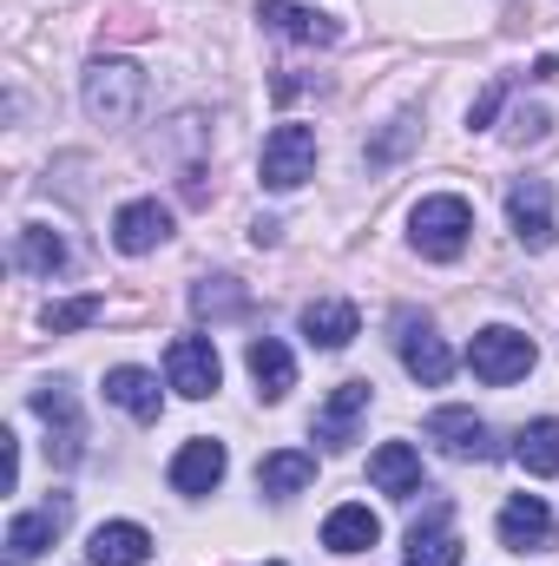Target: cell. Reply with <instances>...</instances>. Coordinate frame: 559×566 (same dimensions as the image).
I'll use <instances>...</instances> for the list:
<instances>
[{
	"label": "cell",
	"mask_w": 559,
	"mask_h": 566,
	"mask_svg": "<svg viewBox=\"0 0 559 566\" xmlns=\"http://www.w3.org/2000/svg\"><path fill=\"white\" fill-rule=\"evenodd\" d=\"M191 310H198V316H244L251 296H244L238 277H204L198 290H191Z\"/></svg>",
	"instance_id": "obj_26"
},
{
	"label": "cell",
	"mask_w": 559,
	"mask_h": 566,
	"mask_svg": "<svg viewBox=\"0 0 559 566\" xmlns=\"http://www.w3.org/2000/svg\"><path fill=\"white\" fill-rule=\"evenodd\" d=\"M66 514H73V501H66V494H53V501H46V507H33V514H13V527H7V554H13V566L33 560V554H46V547L60 541Z\"/></svg>",
	"instance_id": "obj_13"
},
{
	"label": "cell",
	"mask_w": 559,
	"mask_h": 566,
	"mask_svg": "<svg viewBox=\"0 0 559 566\" xmlns=\"http://www.w3.org/2000/svg\"><path fill=\"white\" fill-rule=\"evenodd\" d=\"M356 329H362V316H356V303H342V296H316V303L303 310V336H309L316 349H349Z\"/></svg>",
	"instance_id": "obj_18"
},
{
	"label": "cell",
	"mask_w": 559,
	"mask_h": 566,
	"mask_svg": "<svg viewBox=\"0 0 559 566\" xmlns=\"http://www.w3.org/2000/svg\"><path fill=\"white\" fill-rule=\"evenodd\" d=\"M106 402H119L133 422H158V409H165L158 376H145V369H113L106 376Z\"/></svg>",
	"instance_id": "obj_24"
},
{
	"label": "cell",
	"mask_w": 559,
	"mask_h": 566,
	"mask_svg": "<svg viewBox=\"0 0 559 566\" xmlns=\"http://www.w3.org/2000/svg\"><path fill=\"white\" fill-rule=\"evenodd\" d=\"M13 264H20V271H33V277H60V271L73 264V251H66V238H60V231L27 224V231L13 238Z\"/></svg>",
	"instance_id": "obj_21"
},
{
	"label": "cell",
	"mask_w": 559,
	"mask_h": 566,
	"mask_svg": "<svg viewBox=\"0 0 559 566\" xmlns=\"http://www.w3.org/2000/svg\"><path fill=\"white\" fill-rule=\"evenodd\" d=\"M165 238H171V211H165L158 198H133V205H119V218H113V244H119L126 258L158 251Z\"/></svg>",
	"instance_id": "obj_11"
},
{
	"label": "cell",
	"mask_w": 559,
	"mask_h": 566,
	"mask_svg": "<svg viewBox=\"0 0 559 566\" xmlns=\"http://www.w3.org/2000/svg\"><path fill=\"white\" fill-rule=\"evenodd\" d=\"M395 349H402V369L415 376L421 389H441V382L454 376V349L434 336V323L415 316V310H402V316H395Z\"/></svg>",
	"instance_id": "obj_4"
},
{
	"label": "cell",
	"mask_w": 559,
	"mask_h": 566,
	"mask_svg": "<svg viewBox=\"0 0 559 566\" xmlns=\"http://www.w3.org/2000/svg\"><path fill=\"white\" fill-rule=\"evenodd\" d=\"M369 396H376L369 382H342V389H336V396L316 409V441H329V448H349V441H356V422L369 416Z\"/></svg>",
	"instance_id": "obj_16"
},
{
	"label": "cell",
	"mask_w": 559,
	"mask_h": 566,
	"mask_svg": "<svg viewBox=\"0 0 559 566\" xmlns=\"http://www.w3.org/2000/svg\"><path fill=\"white\" fill-rule=\"evenodd\" d=\"M402 566H461V541L447 534V501H428V514L409 527Z\"/></svg>",
	"instance_id": "obj_15"
},
{
	"label": "cell",
	"mask_w": 559,
	"mask_h": 566,
	"mask_svg": "<svg viewBox=\"0 0 559 566\" xmlns=\"http://www.w3.org/2000/svg\"><path fill=\"white\" fill-rule=\"evenodd\" d=\"M547 126H553V119L534 106V113H520V119H514V139H547Z\"/></svg>",
	"instance_id": "obj_30"
},
{
	"label": "cell",
	"mask_w": 559,
	"mask_h": 566,
	"mask_svg": "<svg viewBox=\"0 0 559 566\" xmlns=\"http://www.w3.org/2000/svg\"><path fill=\"white\" fill-rule=\"evenodd\" d=\"M534 336H520V329H507V323H494V329H481L474 343H467V369L487 382V389H507V382H520L527 369H534Z\"/></svg>",
	"instance_id": "obj_3"
},
{
	"label": "cell",
	"mask_w": 559,
	"mask_h": 566,
	"mask_svg": "<svg viewBox=\"0 0 559 566\" xmlns=\"http://www.w3.org/2000/svg\"><path fill=\"white\" fill-rule=\"evenodd\" d=\"M507 218H514V238L527 244V251H547L553 244V191L540 185V178H520L514 191H507Z\"/></svg>",
	"instance_id": "obj_9"
},
{
	"label": "cell",
	"mask_w": 559,
	"mask_h": 566,
	"mask_svg": "<svg viewBox=\"0 0 559 566\" xmlns=\"http://www.w3.org/2000/svg\"><path fill=\"white\" fill-rule=\"evenodd\" d=\"M257 20H264L277 40H289V46H336V40H342V27H336L329 13L296 7V0H264V7H257Z\"/></svg>",
	"instance_id": "obj_8"
},
{
	"label": "cell",
	"mask_w": 559,
	"mask_h": 566,
	"mask_svg": "<svg viewBox=\"0 0 559 566\" xmlns=\"http://www.w3.org/2000/svg\"><path fill=\"white\" fill-rule=\"evenodd\" d=\"M106 316V303L99 296H66V303H46V329L53 336H73V329H86V323H99Z\"/></svg>",
	"instance_id": "obj_27"
},
{
	"label": "cell",
	"mask_w": 559,
	"mask_h": 566,
	"mask_svg": "<svg viewBox=\"0 0 559 566\" xmlns=\"http://www.w3.org/2000/svg\"><path fill=\"white\" fill-rule=\"evenodd\" d=\"M376 541H382V521H376L369 507H356V501L323 521V547H329V554H369Z\"/></svg>",
	"instance_id": "obj_22"
},
{
	"label": "cell",
	"mask_w": 559,
	"mask_h": 566,
	"mask_svg": "<svg viewBox=\"0 0 559 566\" xmlns=\"http://www.w3.org/2000/svg\"><path fill=\"white\" fill-rule=\"evenodd\" d=\"M257 171H264L271 191H296V185L316 171V133H309V126H277V133L264 139Z\"/></svg>",
	"instance_id": "obj_6"
},
{
	"label": "cell",
	"mask_w": 559,
	"mask_h": 566,
	"mask_svg": "<svg viewBox=\"0 0 559 566\" xmlns=\"http://www.w3.org/2000/svg\"><path fill=\"white\" fill-rule=\"evenodd\" d=\"M467 231H474V205L454 198V191H434V198H421L415 211H409V238H415L421 258H434V264L461 258L467 251Z\"/></svg>",
	"instance_id": "obj_1"
},
{
	"label": "cell",
	"mask_w": 559,
	"mask_h": 566,
	"mask_svg": "<svg viewBox=\"0 0 559 566\" xmlns=\"http://www.w3.org/2000/svg\"><path fill=\"white\" fill-rule=\"evenodd\" d=\"M500 547H507V554H540V547H553V514H547L540 494H514V501L500 507Z\"/></svg>",
	"instance_id": "obj_10"
},
{
	"label": "cell",
	"mask_w": 559,
	"mask_h": 566,
	"mask_svg": "<svg viewBox=\"0 0 559 566\" xmlns=\"http://www.w3.org/2000/svg\"><path fill=\"white\" fill-rule=\"evenodd\" d=\"M514 461L527 468V474H559V422H527L514 434Z\"/></svg>",
	"instance_id": "obj_25"
},
{
	"label": "cell",
	"mask_w": 559,
	"mask_h": 566,
	"mask_svg": "<svg viewBox=\"0 0 559 566\" xmlns=\"http://www.w3.org/2000/svg\"><path fill=\"white\" fill-rule=\"evenodd\" d=\"M369 481H376L382 494L409 501V494H421V454L409 441H382V448L369 454Z\"/></svg>",
	"instance_id": "obj_20"
},
{
	"label": "cell",
	"mask_w": 559,
	"mask_h": 566,
	"mask_svg": "<svg viewBox=\"0 0 559 566\" xmlns=\"http://www.w3.org/2000/svg\"><path fill=\"white\" fill-rule=\"evenodd\" d=\"M428 441H434L441 454H454V461H481V454H494L487 422H481L474 409H434V416H428Z\"/></svg>",
	"instance_id": "obj_14"
},
{
	"label": "cell",
	"mask_w": 559,
	"mask_h": 566,
	"mask_svg": "<svg viewBox=\"0 0 559 566\" xmlns=\"http://www.w3.org/2000/svg\"><path fill=\"white\" fill-rule=\"evenodd\" d=\"M244 363H251V382H257L264 402H283V396L296 389V363H289V349H283L277 336H251Z\"/></svg>",
	"instance_id": "obj_19"
},
{
	"label": "cell",
	"mask_w": 559,
	"mask_h": 566,
	"mask_svg": "<svg viewBox=\"0 0 559 566\" xmlns=\"http://www.w3.org/2000/svg\"><path fill=\"white\" fill-rule=\"evenodd\" d=\"M27 402H33V416H40V422H46V434H53V441H46V454H53L60 468H73V461L86 454V422H80L73 389H66V382H40Z\"/></svg>",
	"instance_id": "obj_5"
},
{
	"label": "cell",
	"mask_w": 559,
	"mask_h": 566,
	"mask_svg": "<svg viewBox=\"0 0 559 566\" xmlns=\"http://www.w3.org/2000/svg\"><path fill=\"white\" fill-rule=\"evenodd\" d=\"M309 481H316V454H303V448H277V454H264V461H257V488H264V494H277V501L303 494Z\"/></svg>",
	"instance_id": "obj_23"
},
{
	"label": "cell",
	"mask_w": 559,
	"mask_h": 566,
	"mask_svg": "<svg viewBox=\"0 0 559 566\" xmlns=\"http://www.w3.org/2000/svg\"><path fill=\"white\" fill-rule=\"evenodd\" d=\"M80 99H86V113H93L99 126H133L139 106H145V73L133 60H93Z\"/></svg>",
	"instance_id": "obj_2"
},
{
	"label": "cell",
	"mask_w": 559,
	"mask_h": 566,
	"mask_svg": "<svg viewBox=\"0 0 559 566\" xmlns=\"http://www.w3.org/2000/svg\"><path fill=\"white\" fill-rule=\"evenodd\" d=\"M500 99H507V80H494V86H487V93L474 99V113H467V126H487V119L500 113Z\"/></svg>",
	"instance_id": "obj_29"
},
{
	"label": "cell",
	"mask_w": 559,
	"mask_h": 566,
	"mask_svg": "<svg viewBox=\"0 0 559 566\" xmlns=\"http://www.w3.org/2000/svg\"><path fill=\"white\" fill-rule=\"evenodd\" d=\"M409 139H415V119H395V133H389V139L369 145V165H389V158H395V151H402Z\"/></svg>",
	"instance_id": "obj_28"
},
{
	"label": "cell",
	"mask_w": 559,
	"mask_h": 566,
	"mask_svg": "<svg viewBox=\"0 0 559 566\" xmlns=\"http://www.w3.org/2000/svg\"><path fill=\"white\" fill-rule=\"evenodd\" d=\"M224 468H231L224 441L198 434V441H184V448L171 454V488H178V494H211V488L224 481Z\"/></svg>",
	"instance_id": "obj_12"
},
{
	"label": "cell",
	"mask_w": 559,
	"mask_h": 566,
	"mask_svg": "<svg viewBox=\"0 0 559 566\" xmlns=\"http://www.w3.org/2000/svg\"><path fill=\"white\" fill-rule=\"evenodd\" d=\"M165 376H171V389H178V396L204 402V396H218V382H224V363H218L211 336H178V343L165 349Z\"/></svg>",
	"instance_id": "obj_7"
},
{
	"label": "cell",
	"mask_w": 559,
	"mask_h": 566,
	"mask_svg": "<svg viewBox=\"0 0 559 566\" xmlns=\"http://www.w3.org/2000/svg\"><path fill=\"white\" fill-rule=\"evenodd\" d=\"M86 560L93 566H145L151 560V534H145L139 521H106V527H93Z\"/></svg>",
	"instance_id": "obj_17"
}]
</instances>
